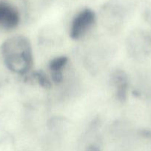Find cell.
Masks as SVG:
<instances>
[{"mask_svg":"<svg viewBox=\"0 0 151 151\" xmlns=\"http://www.w3.org/2000/svg\"><path fill=\"white\" fill-rule=\"evenodd\" d=\"M21 15L16 6L6 1H0V31L10 32L19 26Z\"/></svg>","mask_w":151,"mask_h":151,"instance_id":"3","label":"cell"},{"mask_svg":"<svg viewBox=\"0 0 151 151\" xmlns=\"http://www.w3.org/2000/svg\"><path fill=\"white\" fill-rule=\"evenodd\" d=\"M0 56L6 69L15 75H27L33 66L32 45L24 35H13L6 38L0 47Z\"/></svg>","mask_w":151,"mask_h":151,"instance_id":"1","label":"cell"},{"mask_svg":"<svg viewBox=\"0 0 151 151\" xmlns=\"http://www.w3.org/2000/svg\"><path fill=\"white\" fill-rule=\"evenodd\" d=\"M68 59L65 56L55 58L49 64L51 81L54 83H60L63 80V71L68 64Z\"/></svg>","mask_w":151,"mask_h":151,"instance_id":"4","label":"cell"},{"mask_svg":"<svg viewBox=\"0 0 151 151\" xmlns=\"http://www.w3.org/2000/svg\"><path fill=\"white\" fill-rule=\"evenodd\" d=\"M96 16L94 11L85 8L78 12L70 23L69 35L73 40L79 41L87 36L94 27Z\"/></svg>","mask_w":151,"mask_h":151,"instance_id":"2","label":"cell"},{"mask_svg":"<svg viewBox=\"0 0 151 151\" xmlns=\"http://www.w3.org/2000/svg\"><path fill=\"white\" fill-rule=\"evenodd\" d=\"M115 86H116L117 92H118V97H123L126 94V80L123 77V75H119L115 79Z\"/></svg>","mask_w":151,"mask_h":151,"instance_id":"5","label":"cell"}]
</instances>
